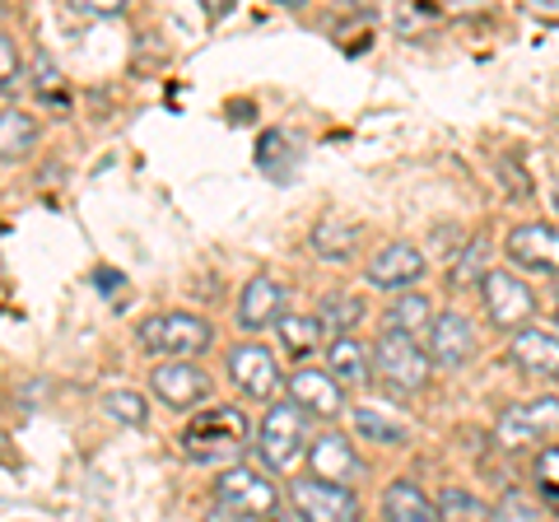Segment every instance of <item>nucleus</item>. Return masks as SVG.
Returning a JSON list of instances; mask_svg holds the SVG:
<instances>
[{"label": "nucleus", "instance_id": "obj_1", "mask_svg": "<svg viewBox=\"0 0 559 522\" xmlns=\"http://www.w3.org/2000/svg\"><path fill=\"white\" fill-rule=\"evenodd\" d=\"M135 341L145 355L168 364V359H191V355L210 351L215 332H210V322L197 318V312H154V318L135 327Z\"/></svg>", "mask_w": 559, "mask_h": 522}, {"label": "nucleus", "instance_id": "obj_2", "mask_svg": "<svg viewBox=\"0 0 559 522\" xmlns=\"http://www.w3.org/2000/svg\"><path fill=\"white\" fill-rule=\"evenodd\" d=\"M182 443H187L191 462H205V466L229 462V458L242 452V443H248V420H242V411H234V406H215L210 415H201V420L187 425Z\"/></svg>", "mask_w": 559, "mask_h": 522}, {"label": "nucleus", "instance_id": "obj_3", "mask_svg": "<svg viewBox=\"0 0 559 522\" xmlns=\"http://www.w3.org/2000/svg\"><path fill=\"white\" fill-rule=\"evenodd\" d=\"M373 378L392 392H419L429 382V351L401 332H382L373 341Z\"/></svg>", "mask_w": 559, "mask_h": 522}, {"label": "nucleus", "instance_id": "obj_4", "mask_svg": "<svg viewBox=\"0 0 559 522\" xmlns=\"http://www.w3.org/2000/svg\"><path fill=\"white\" fill-rule=\"evenodd\" d=\"M555 434H559V396H532V402L503 406L499 420H495V443L503 452L546 443V439H555Z\"/></svg>", "mask_w": 559, "mask_h": 522}, {"label": "nucleus", "instance_id": "obj_5", "mask_svg": "<svg viewBox=\"0 0 559 522\" xmlns=\"http://www.w3.org/2000/svg\"><path fill=\"white\" fill-rule=\"evenodd\" d=\"M289 503L304 522H359V495L349 485L322 481L312 472L289 481Z\"/></svg>", "mask_w": 559, "mask_h": 522}, {"label": "nucleus", "instance_id": "obj_6", "mask_svg": "<svg viewBox=\"0 0 559 522\" xmlns=\"http://www.w3.org/2000/svg\"><path fill=\"white\" fill-rule=\"evenodd\" d=\"M304 439H308V415L294 406V402H280L261 415L257 425V452L271 472H285V466L304 452Z\"/></svg>", "mask_w": 559, "mask_h": 522}, {"label": "nucleus", "instance_id": "obj_7", "mask_svg": "<svg viewBox=\"0 0 559 522\" xmlns=\"http://www.w3.org/2000/svg\"><path fill=\"white\" fill-rule=\"evenodd\" d=\"M480 304H485V318L495 327H509V332H522L532 327V312H536V294L518 281L513 271L503 266H489L485 281H480Z\"/></svg>", "mask_w": 559, "mask_h": 522}, {"label": "nucleus", "instance_id": "obj_8", "mask_svg": "<svg viewBox=\"0 0 559 522\" xmlns=\"http://www.w3.org/2000/svg\"><path fill=\"white\" fill-rule=\"evenodd\" d=\"M215 499L234 503V509L252 513V518H266V513H275L280 490L271 485L266 472H257V466H248V462H234V466H224V472L215 476Z\"/></svg>", "mask_w": 559, "mask_h": 522}, {"label": "nucleus", "instance_id": "obj_9", "mask_svg": "<svg viewBox=\"0 0 559 522\" xmlns=\"http://www.w3.org/2000/svg\"><path fill=\"white\" fill-rule=\"evenodd\" d=\"M503 252H509L513 266H527L536 275H559V229L555 224L527 220L503 238Z\"/></svg>", "mask_w": 559, "mask_h": 522}, {"label": "nucleus", "instance_id": "obj_10", "mask_svg": "<svg viewBox=\"0 0 559 522\" xmlns=\"http://www.w3.org/2000/svg\"><path fill=\"white\" fill-rule=\"evenodd\" d=\"M150 392L159 396V402H164L168 411H187V406H197L201 396H210V373L201 369V364H191V359L154 364V373H150Z\"/></svg>", "mask_w": 559, "mask_h": 522}, {"label": "nucleus", "instance_id": "obj_11", "mask_svg": "<svg viewBox=\"0 0 559 522\" xmlns=\"http://www.w3.org/2000/svg\"><path fill=\"white\" fill-rule=\"evenodd\" d=\"M229 378L242 396H252V402H266V396L280 392V364L266 345H257V341H242L229 351Z\"/></svg>", "mask_w": 559, "mask_h": 522}, {"label": "nucleus", "instance_id": "obj_12", "mask_svg": "<svg viewBox=\"0 0 559 522\" xmlns=\"http://www.w3.org/2000/svg\"><path fill=\"white\" fill-rule=\"evenodd\" d=\"M429 261L415 242H388L373 261H369V285L388 289V294H411L419 281H425Z\"/></svg>", "mask_w": 559, "mask_h": 522}, {"label": "nucleus", "instance_id": "obj_13", "mask_svg": "<svg viewBox=\"0 0 559 522\" xmlns=\"http://www.w3.org/2000/svg\"><path fill=\"white\" fill-rule=\"evenodd\" d=\"M304 458H308V472H312V476L336 481V485L355 481V476L364 472V462L355 458V443H349L341 429H322V434H312V443H308Z\"/></svg>", "mask_w": 559, "mask_h": 522}, {"label": "nucleus", "instance_id": "obj_14", "mask_svg": "<svg viewBox=\"0 0 559 522\" xmlns=\"http://www.w3.org/2000/svg\"><path fill=\"white\" fill-rule=\"evenodd\" d=\"M280 304H285V285L275 281V275L266 271H257L248 285H242L238 294V308H234V318L242 332H261V327H275L285 312H280Z\"/></svg>", "mask_w": 559, "mask_h": 522}, {"label": "nucleus", "instance_id": "obj_15", "mask_svg": "<svg viewBox=\"0 0 559 522\" xmlns=\"http://www.w3.org/2000/svg\"><path fill=\"white\" fill-rule=\"evenodd\" d=\"M285 388H289V402L299 406L304 415H341V406H345V388L331 373H322V369H299V373H289L285 378Z\"/></svg>", "mask_w": 559, "mask_h": 522}, {"label": "nucleus", "instance_id": "obj_16", "mask_svg": "<svg viewBox=\"0 0 559 522\" xmlns=\"http://www.w3.org/2000/svg\"><path fill=\"white\" fill-rule=\"evenodd\" d=\"M513 364L527 378H559V332H546V327H522L509 341Z\"/></svg>", "mask_w": 559, "mask_h": 522}, {"label": "nucleus", "instance_id": "obj_17", "mask_svg": "<svg viewBox=\"0 0 559 522\" xmlns=\"http://www.w3.org/2000/svg\"><path fill=\"white\" fill-rule=\"evenodd\" d=\"M471 355H476V332H471V322L462 312H439V322H433V332H429V359L443 364V369H462Z\"/></svg>", "mask_w": 559, "mask_h": 522}, {"label": "nucleus", "instance_id": "obj_18", "mask_svg": "<svg viewBox=\"0 0 559 522\" xmlns=\"http://www.w3.org/2000/svg\"><path fill=\"white\" fill-rule=\"evenodd\" d=\"M433 322H439V312H433L429 294H419V289L392 294V304H388V332H401V336H411V341H419V336L429 341Z\"/></svg>", "mask_w": 559, "mask_h": 522}, {"label": "nucleus", "instance_id": "obj_19", "mask_svg": "<svg viewBox=\"0 0 559 522\" xmlns=\"http://www.w3.org/2000/svg\"><path fill=\"white\" fill-rule=\"evenodd\" d=\"M382 522H439V503H429L415 481H392L382 490Z\"/></svg>", "mask_w": 559, "mask_h": 522}, {"label": "nucleus", "instance_id": "obj_20", "mask_svg": "<svg viewBox=\"0 0 559 522\" xmlns=\"http://www.w3.org/2000/svg\"><path fill=\"white\" fill-rule=\"evenodd\" d=\"M326 373L336 382H369L373 378V345L359 336H336L326 351Z\"/></svg>", "mask_w": 559, "mask_h": 522}, {"label": "nucleus", "instance_id": "obj_21", "mask_svg": "<svg viewBox=\"0 0 559 522\" xmlns=\"http://www.w3.org/2000/svg\"><path fill=\"white\" fill-rule=\"evenodd\" d=\"M275 332H280V351L294 355V359H304L318 351V341L326 336V327L318 312H285V318L275 322Z\"/></svg>", "mask_w": 559, "mask_h": 522}, {"label": "nucleus", "instance_id": "obj_22", "mask_svg": "<svg viewBox=\"0 0 559 522\" xmlns=\"http://www.w3.org/2000/svg\"><path fill=\"white\" fill-rule=\"evenodd\" d=\"M33 141H38V127H33V117L20 112L14 103H5V112H0V154H5V164L24 159V154L33 150Z\"/></svg>", "mask_w": 559, "mask_h": 522}, {"label": "nucleus", "instance_id": "obj_23", "mask_svg": "<svg viewBox=\"0 0 559 522\" xmlns=\"http://www.w3.org/2000/svg\"><path fill=\"white\" fill-rule=\"evenodd\" d=\"M355 224H341V220H322V224H312V234H308V248L326 257V261H345V257H355Z\"/></svg>", "mask_w": 559, "mask_h": 522}, {"label": "nucleus", "instance_id": "obj_24", "mask_svg": "<svg viewBox=\"0 0 559 522\" xmlns=\"http://www.w3.org/2000/svg\"><path fill=\"white\" fill-rule=\"evenodd\" d=\"M433 503H439V522H489L485 503L476 499V490H466V485H443Z\"/></svg>", "mask_w": 559, "mask_h": 522}, {"label": "nucleus", "instance_id": "obj_25", "mask_svg": "<svg viewBox=\"0 0 559 522\" xmlns=\"http://www.w3.org/2000/svg\"><path fill=\"white\" fill-rule=\"evenodd\" d=\"M349 420H355V429L364 434V439H373V443H406L411 434L401 420H392L388 411H378V406H355L349 411Z\"/></svg>", "mask_w": 559, "mask_h": 522}, {"label": "nucleus", "instance_id": "obj_26", "mask_svg": "<svg viewBox=\"0 0 559 522\" xmlns=\"http://www.w3.org/2000/svg\"><path fill=\"white\" fill-rule=\"evenodd\" d=\"M318 318H322V327L331 332V341H336V336H355V327L364 318V304L349 299V294H326Z\"/></svg>", "mask_w": 559, "mask_h": 522}, {"label": "nucleus", "instance_id": "obj_27", "mask_svg": "<svg viewBox=\"0 0 559 522\" xmlns=\"http://www.w3.org/2000/svg\"><path fill=\"white\" fill-rule=\"evenodd\" d=\"M103 411H108L112 420H121V425H145V415H150L145 396L131 392V388H117V392L103 396Z\"/></svg>", "mask_w": 559, "mask_h": 522}, {"label": "nucleus", "instance_id": "obj_28", "mask_svg": "<svg viewBox=\"0 0 559 522\" xmlns=\"http://www.w3.org/2000/svg\"><path fill=\"white\" fill-rule=\"evenodd\" d=\"M532 476H536V490H540V499H546L550 509L559 513V443L540 452L536 466H532Z\"/></svg>", "mask_w": 559, "mask_h": 522}, {"label": "nucleus", "instance_id": "obj_29", "mask_svg": "<svg viewBox=\"0 0 559 522\" xmlns=\"http://www.w3.org/2000/svg\"><path fill=\"white\" fill-rule=\"evenodd\" d=\"M489 522H540V509L527 495H503L495 509H489Z\"/></svg>", "mask_w": 559, "mask_h": 522}, {"label": "nucleus", "instance_id": "obj_30", "mask_svg": "<svg viewBox=\"0 0 559 522\" xmlns=\"http://www.w3.org/2000/svg\"><path fill=\"white\" fill-rule=\"evenodd\" d=\"M14 84H20V57H14L10 33H0V94H5V103L14 98Z\"/></svg>", "mask_w": 559, "mask_h": 522}, {"label": "nucleus", "instance_id": "obj_31", "mask_svg": "<svg viewBox=\"0 0 559 522\" xmlns=\"http://www.w3.org/2000/svg\"><path fill=\"white\" fill-rule=\"evenodd\" d=\"M480 257H485V242L476 238V242H471V252L457 261V271H452V285H466V281H476V275L485 281V271H480Z\"/></svg>", "mask_w": 559, "mask_h": 522}, {"label": "nucleus", "instance_id": "obj_32", "mask_svg": "<svg viewBox=\"0 0 559 522\" xmlns=\"http://www.w3.org/2000/svg\"><path fill=\"white\" fill-rule=\"evenodd\" d=\"M201 522H257L252 513H242V509H234V503H210V509L201 513Z\"/></svg>", "mask_w": 559, "mask_h": 522}, {"label": "nucleus", "instance_id": "obj_33", "mask_svg": "<svg viewBox=\"0 0 559 522\" xmlns=\"http://www.w3.org/2000/svg\"><path fill=\"white\" fill-rule=\"evenodd\" d=\"M33 84H38V94H43V98H57L61 75L51 71V57H38V80H33Z\"/></svg>", "mask_w": 559, "mask_h": 522}, {"label": "nucleus", "instance_id": "obj_34", "mask_svg": "<svg viewBox=\"0 0 559 522\" xmlns=\"http://www.w3.org/2000/svg\"><path fill=\"white\" fill-rule=\"evenodd\" d=\"M550 201H555V211H559V182H555V191H550Z\"/></svg>", "mask_w": 559, "mask_h": 522}, {"label": "nucleus", "instance_id": "obj_35", "mask_svg": "<svg viewBox=\"0 0 559 522\" xmlns=\"http://www.w3.org/2000/svg\"><path fill=\"white\" fill-rule=\"evenodd\" d=\"M550 308H555V322H559V289H555V304Z\"/></svg>", "mask_w": 559, "mask_h": 522}]
</instances>
